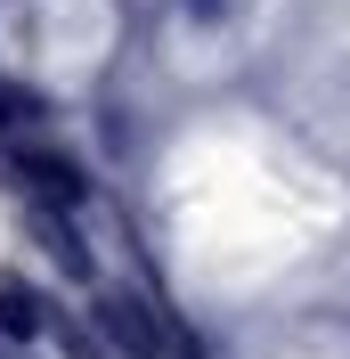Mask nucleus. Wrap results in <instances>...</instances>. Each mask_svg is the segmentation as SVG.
Masks as SVG:
<instances>
[{
	"label": "nucleus",
	"instance_id": "obj_3",
	"mask_svg": "<svg viewBox=\"0 0 350 359\" xmlns=\"http://www.w3.org/2000/svg\"><path fill=\"white\" fill-rule=\"evenodd\" d=\"M0 327L8 335H41V302H33L24 278H0Z\"/></svg>",
	"mask_w": 350,
	"mask_h": 359
},
{
	"label": "nucleus",
	"instance_id": "obj_5",
	"mask_svg": "<svg viewBox=\"0 0 350 359\" xmlns=\"http://www.w3.org/2000/svg\"><path fill=\"white\" fill-rule=\"evenodd\" d=\"M49 253L66 262V278H90V253H82V237H74V229H49Z\"/></svg>",
	"mask_w": 350,
	"mask_h": 359
},
{
	"label": "nucleus",
	"instance_id": "obj_2",
	"mask_svg": "<svg viewBox=\"0 0 350 359\" xmlns=\"http://www.w3.org/2000/svg\"><path fill=\"white\" fill-rule=\"evenodd\" d=\"M8 172L24 180V188H33V196H49V204H82V163H66V156H41V147H17V156H8Z\"/></svg>",
	"mask_w": 350,
	"mask_h": 359
},
{
	"label": "nucleus",
	"instance_id": "obj_4",
	"mask_svg": "<svg viewBox=\"0 0 350 359\" xmlns=\"http://www.w3.org/2000/svg\"><path fill=\"white\" fill-rule=\"evenodd\" d=\"M33 114H41L33 90H24V82H0V131H8V123H33Z\"/></svg>",
	"mask_w": 350,
	"mask_h": 359
},
{
	"label": "nucleus",
	"instance_id": "obj_1",
	"mask_svg": "<svg viewBox=\"0 0 350 359\" xmlns=\"http://www.w3.org/2000/svg\"><path fill=\"white\" fill-rule=\"evenodd\" d=\"M98 318H106V335L122 343L131 359H196V343L179 335L155 302H139V294H106V302H98Z\"/></svg>",
	"mask_w": 350,
	"mask_h": 359
}]
</instances>
